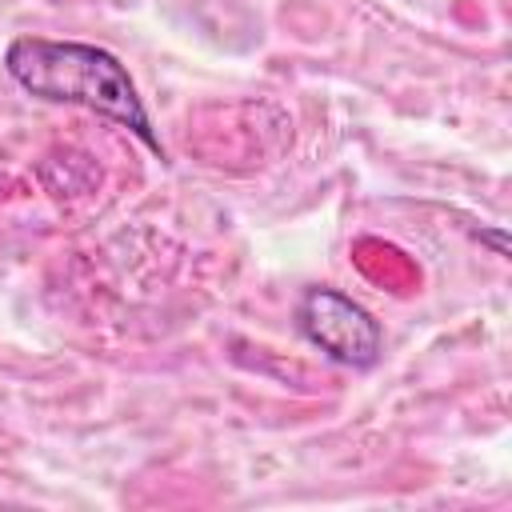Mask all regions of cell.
Masks as SVG:
<instances>
[{"mask_svg":"<svg viewBox=\"0 0 512 512\" xmlns=\"http://www.w3.org/2000/svg\"><path fill=\"white\" fill-rule=\"evenodd\" d=\"M296 328L312 348L344 368H372L384 348L372 312L336 288H308L296 304Z\"/></svg>","mask_w":512,"mask_h":512,"instance_id":"cell-2","label":"cell"},{"mask_svg":"<svg viewBox=\"0 0 512 512\" xmlns=\"http://www.w3.org/2000/svg\"><path fill=\"white\" fill-rule=\"evenodd\" d=\"M4 72L36 100L48 104H76L104 120L124 124L140 144L164 156V144L148 120V108L120 64L100 44L84 40H48V36H16L4 52Z\"/></svg>","mask_w":512,"mask_h":512,"instance_id":"cell-1","label":"cell"}]
</instances>
